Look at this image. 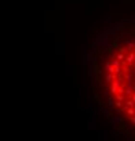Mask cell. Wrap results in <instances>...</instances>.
I'll return each mask as SVG.
<instances>
[{"mask_svg":"<svg viewBox=\"0 0 135 141\" xmlns=\"http://www.w3.org/2000/svg\"><path fill=\"white\" fill-rule=\"evenodd\" d=\"M115 106H116V107H122L123 106V100H117V102H116V103H115Z\"/></svg>","mask_w":135,"mask_h":141,"instance_id":"14","label":"cell"},{"mask_svg":"<svg viewBox=\"0 0 135 141\" xmlns=\"http://www.w3.org/2000/svg\"><path fill=\"white\" fill-rule=\"evenodd\" d=\"M124 43H126V45L128 46L130 52H131L132 49H135V42H132V41H124Z\"/></svg>","mask_w":135,"mask_h":141,"instance_id":"4","label":"cell"},{"mask_svg":"<svg viewBox=\"0 0 135 141\" xmlns=\"http://www.w3.org/2000/svg\"><path fill=\"white\" fill-rule=\"evenodd\" d=\"M134 61H135V53H134V52H130V53H128V56H126L127 65L131 66L132 64H134Z\"/></svg>","mask_w":135,"mask_h":141,"instance_id":"2","label":"cell"},{"mask_svg":"<svg viewBox=\"0 0 135 141\" xmlns=\"http://www.w3.org/2000/svg\"><path fill=\"white\" fill-rule=\"evenodd\" d=\"M116 58H117V60H124V58H126V56H124V53L119 52V53L116 54Z\"/></svg>","mask_w":135,"mask_h":141,"instance_id":"10","label":"cell"},{"mask_svg":"<svg viewBox=\"0 0 135 141\" xmlns=\"http://www.w3.org/2000/svg\"><path fill=\"white\" fill-rule=\"evenodd\" d=\"M126 104L128 106V107H134V106H135V102L132 99H130V100H126Z\"/></svg>","mask_w":135,"mask_h":141,"instance_id":"9","label":"cell"},{"mask_svg":"<svg viewBox=\"0 0 135 141\" xmlns=\"http://www.w3.org/2000/svg\"><path fill=\"white\" fill-rule=\"evenodd\" d=\"M131 99H132V100L135 102V94H132V96H131Z\"/></svg>","mask_w":135,"mask_h":141,"instance_id":"16","label":"cell"},{"mask_svg":"<svg viewBox=\"0 0 135 141\" xmlns=\"http://www.w3.org/2000/svg\"><path fill=\"white\" fill-rule=\"evenodd\" d=\"M119 52H122V53H126V52H130V49H128V46H120L119 48Z\"/></svg>","mask_w":135,"mask_h":141,"instance_id":"7","label":"cell"},{"mask_svg":"<svg viewBox=\"0 0 135 141\" xmlns=\"http://www.w3.org/2000/svg\"><path fill=\"white\" fill-rule=\"evenodd\" d=\"M124 94H126V95H128V96H132V94H134L132 87H128V86H127V88L124 90Z\"/></svg>","mask_w":135,"mask_h":141,"instance_id":"5","label":"cell"},{"mask_svg":"<svg viewBox=\"0 0 135 141\" xmlns=\"http://www.w3.org/2000/svg\"><path fill=\"white\" fill-rule=\"evenodd\" d=\"M112 65H113V66H119V65H120V61H119L117 58H115V60H112Z\"/></svg>","mask_w":135,"mask_h":141,"instance_id":"12","label":"cell"},{"mask_svg":"<svg viewBox=\"0 0 135 141\" xmlns=\"http://www.w3.org/2000/svg\"><path fill=\"white\" fill-rule=\"evenodd\" d=\"M130 119H131V122H132V125H135V115H131Z\"/></svg>","mask_w":135,"mask_h":141,"instance_id":"15","label":"cell"},{"mask_svg":"<svg viewBox=\"0 0 135 141\" xmlns=\"http://www.w3.org/2000/svg\"><path fill=\"white\" fill-rule=\"evenodd\" d=\"M110 122H112L113 125H120V122H122V118H120L119 115H115L113 118H112V121H110Z\"/></svg>","mask_w":135,"mask_h":141,"instance_id":"3","label":"cell"},{"mask_svg":"<svg viewBox=\"0 0 135 141\" xmlns=\"http://www.w3.org/2000/svg\"><path fill=\"white\" fill-rule=\"evenodd\" d=\"M134 76H135V72H134Z\"/></svg>","mask_w":135,"mask_h":141,"instance_id":"19","label":"cell"},{"mask_svg":"<svg viewBox=\"0 0 135 141\" xmlns=\"http://www.w3.org/2000/svg\"><path fill=\"white\" fill-rule=\"evenodd\" d=\"M108 107H113V96H109L108 98Z\"/></svg>","mask_w":135,"mask_h":141,"instance_id":"8","label":"cell"},{"mask_svg":"<svg viewBox=\"0 0 135 141\" xmlns=\"http://www.w3.org/2000/svg\"><path fill=\"white\" fill-rule=\"evenodd\" d=\"M132 90H134V91H135V84H134V86H132Z\"/></svg>","mask_w":135,"mask_h":141,"instance_id":"17","label":"cell"},{"mask_svg":"<svg viewBox=\"0 0 135 141\" xmlns=\"http://www.w3.org/2000/svg\"><path fill=\"white\" fill-rule=\"evenodd\" d=\"M122 72H123V68H120V65L115 66V73H122Z\"/></svg>","mask_w":135,"mask_h":141,"instance_id":"13","label":"cell"},{"mask_svg":"<svg viewBox=\"0 0 135 141\" xmlns=\"http://www.w3.org/2000/svg\"><path fill=\"white\" fill-rule=\"evenodd\" d=\"M126 114H127L128 117L134 115V114H135V108H134V107H128V108H127V111H126Z\"/></svg>","mask_w":135,"mask_h":141,"instance_id":"6","label":"cell"},{"mask_svg":"<svg viewBox=\"0 0 135 141\" xmlns=\"http://www.w3.org/2000/svg\"><path fill=\"white\" fill-rule=\"evenodd\" d=\"M126 94H116V100H123Z\"/></svg>","mask_w":135,"mask_h":141,"instance_id":"11","label":"cell"},{"mask_svg":"<svg viewBox=\"0 0 135 141\" xmlns=\"http://www.w3.org/2000/svg\"><path fill=\"white\" fill-rule=\"evenodd\" d=\"M134 66H135V61H134Z\"/></svg>","mask_w":135,"mask_h":141,"instance_id":"18","label":"cell"},{"mask_svg":"<svg viewBox=\"0 0 135 141\" xmlns=\"http://www.w3.org/2000/svg\"><path fill=\"white\" fill-rule=\"evenodd\" d=\"M122 87V81L120 80H117V79H115L113 81H112V87H110V92L113 94V95H116L119 92V88Z\"/></svg>","mask_w":135,"mask_h":141,"instance_id":"1","label":"cell"}]
</instances>
